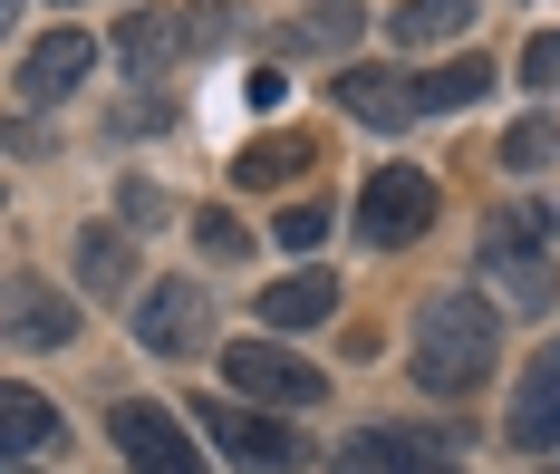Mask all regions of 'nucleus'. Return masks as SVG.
<instances>
[{"instance_id":"f257e3e1","label":"nucleus","mask_w":560,"mask_h":474,"mask_svg":"<svg viewBox=\"0 0 560 474\" xmlns=\"http://www.w3.org/2000/svg\"><path fill=\"white\" fill-rule=\"evenodd\" d=\"M493 358H503V320H493L474 291H435L425 310H416V388H425V397L483 388Z\"/></svg>"},{"instance_id":"f03ea898","label":"nucleus","mask_w":560,"mask_h":474,"mask_svg":"<svg viewBox=\"0 0 560 474\" xmlns=\"http://www.w3.org/2000/svg\"><path fill=\"white\" fill-rule=\"evenodd\" d=\"M541 233H551L541 213H493V223H483V242H474V252H483V281H493L512 310H551V262H541Z\"/></svg>"},{"instance_id":"7ed1b4c3","label":"nucleus","mask_w":560,"mask_h":474,"mask_svg":"<svg viewBox=\"0 0 560 474\" xmlns=\"http://www.w3.org/2000/svg\"><path fill=\"white\" fill-rule=\"evenodd\" d=\"M425 223H435V175L425 165H377L368 194H358V233L377 252H406V242H425Z\"/></svg>"},{"instance_id":"20e7f679","label":"nucleus","mask_w":560,"mask_h":474,"mask_svg":"<svg viewBox=\"0 0 560 474\" xmlns=\"http://www.w3.org/2000/svg\"><path fill=\"white\" fill-rule=\"evenodd\" d=\"M223 388L232 397H261V407H319V397H329V378H319L310 358H290L280 339H232L223 349Z\"/></svg>"},{"instance_id":"39448f33","label":"nucleus","mask_w":560,"mask_h":474,"mask_svg":"<svg viewBox=\"0 0 560 474\" xmlns=\"http://www.w3.org/2000/svg\"><path fill=\"white\" fill-rule=\"evenodd\" d=\"M203 436L223 446V465H252V474H290L300 465V436L271 426V416H252V407H232V397H203Z\"/></svg>"},{"instance_id":"423d86ee","label":"nucleus","mask_w":560,"mask_h":474,"mask_svg":"<svg viewBox=\"0 0 560 474\" xmlns=\"http://www.w3.org/2000/svg\"><path fill=\"white\" fill-rule=\"evenodd\" d=\"M107 426H116V446H126V465H136V474H203V455L184 446V426H174L155 397H116Z\"/></svg>"},{"instance_id":"0eeeda50","label":"nucleus","mask_w":560,"mask_h":474,"mask_svg":"<svg viewBox=\"0 0 560 474\" xmlns=\"http://www.w3.org/2000/svg\"><path fill=\"white\" fill-rule=\"evenodd\" d=\"M88 68H97V39H88V30H49V39H30V49H20V97H30V107H49V97H68Z\"/></svg>"},{"instance_id":"6e6552de","label":"nucleus","mask_w":560,"mask_h":474,"mask_svg":"<svg viewBox=\"0 0 560 474\" xmlns=\"http://www.w3.org/2000/svg\"><path fill=\"white\" fill-rule=\"evenodd\" d=\"M136 339H145L155 358H194V349H203V291H194V281H155Z\"/></svg>"},{"instance_id":"1a4fd4ad","label":"nucleus","mask_w":560,"mask_h":474,"mask_svg":"<svg viewBox=\"0 0 560 474\" xmlns=\"http://www.w3.org/2000/svg\"><path fill=\"white\" fill-rule=\"evenodd\" d=\"M116 59L136 68V88H155L174 59H194V30H184V10H136V20L116 30Z\"/></svg>"},{"instance_id":"9d476101","label":"nucleus","mask_w":560,"mask_h":474,"mask_svg":"<svg viewBox=\"0 0 560 474\" xmlns=\"http://www.w3.org/2000/svg\"><path fill=\"white\" fill-rule=\"evenodd\" d=\"M338 107L358 126H377V136H396V126H416V78H396V68H338Z\"/></svg>"},{"instance_id":"9b49d317","label":"nucleus","mask_w":560,"mask_h":474,"mask_svg":"<svg viewBox=\"0 0 560 474\" xmlns=\"http://www.w3.org/2000/svg\"><path fill=\"white\" fill-rule=\"evenodd\" d=\"M503 436H512V446H560V339L522 368V397H512Z\"/></svg>"},{"instance_id":"f8f14e48","label":"nucleus","mask_w":560,"mask_h":474,"mask_svg":"<svg viewBox=\"0 0 560 474\" xmlns=\"http://www.w3.org/2000/svg\"><path fill=\"white\" fill-rule=\"evenodd\" d=\"M329 310H338V271H319V262H300L290 281H271V291H261V320H271V330H290V339H300V330H319Z\"/></svg>"},{"instance_id":"ddd939ff","label":"nucleus","mask_w":560,"mask_h":474,"mask_svg":"<svg viewBox=\"0 0 560 474\" xmlns=\"http://www.w3.org/2000/svg\"><path fill=\"white\" fill-rule=\"evenodd\" d=\"M483 88H493V59H445V68H425L416 78V117H464V107H483Z\"/></svg>"},{"instance_id":"4468645a","label":"nucleus","mask_w":560,"mask_h":474,"mask_svg":"<svg viewBox=\"0 0 560 474\" xmlns=\"http://www.w3.org/2000/svg\"><path fill=\"white\" fill-rule=\"evenodd\" d=\"M68 330H78V310H68L49 281H30V271H20V281H10V339H20V349H58Z\"/></svg>"},{"instance_id":"2eb2a0df","label":"nucleus","mask_w":560,"mask_h":474,"mask_svg":"<svg viewBox=\"0 0 560 474\" xmlns=\"http://www.w3.org/2000/svg\"><path fill=\"white\" fill-rule=\"evenodd\" d=\"M310 165H319V146H310V136H252V146L232 155V184H252V194H271V184L310 175Z\"/></svg>"},{"instance_id":"dca6fc26","label":"nucleus","mask_w":560,"mask_h":474,"mask_svg":"<svg viewBox=\"0 0 560 474\" xmlns=\"http://www.w3.org/2000/svg\"><path fill=\"white\" fill-rule=\"evenodd\" d=\"M445 436H406V426H368V436H348L338 446V474H406L416 455H435Z\"/></svg>"},{"instance_id":"f3484780","label":"nucleus","mask_w":560,"mask_h":474,"mask_svg":"<svg viewBox=\"0 0 560 474\" xmlns=\"http://www.w3.org/2000/svg\"><path fill=\"white\" fill-rule=\"evenodd\" d=\"M49 436H58V407L39 388H10V397H0V455H10V465H30Z\"/></svg>"},{"instance_id":"a211bd4d","label":"nucleus","mask_w":560,"mask_h":474,"mask_svg":"<svg viewBox=\"0 0 560 474\" xmlns=\"http://www.w3.org/2000/svg\"><path fill=\"white\" fill-rule=\"evenodd\" d=\"M348 39H358V0H310V10L280 30V49H300V59H329Z\"/></svg>"},{"instance_id":"6ab92c4d","label":"nucleus","mask_w":560,"mask_h":474,"mask_svg":"<svg viewBox=\"0 0 560 474\" xmlns=\"http://www.w3.org/2000/svg\"><path fill=\"white\" fill-rule=\"evenodd\" d=\"M78 281H88V291H107V300L136 281V252H126L116 223H88V233H78Z\"/></svg>"},{"instance_id":"aec40b11","label":"nucleus","mask_w":560,"mask_h":474,"mask_svg":"<svg viewBox=\"0 0 560 474\" xmlns=\"http://www.w3.org/2000/svg\"><path fill=\"white\" fill-rule=\"evenodd\" d=\"M387 30L406 49H435V39H464L474 30V0H406V10H387Z\"/></svg>"},{"instance_id":"412c9836","label":"nucleus","mask_w":560,"mask_h":474,"mask_svg":"<svg viewBox=\"0 0 560 474\" xmlns=\"http://www.w3.org/2000/svg\"><path fill=\"white\" fill-rule=\"evenodd\" d=\"M503 165H512V175H551V165H560V117H551V107L503 126Z\"/></svg>"},{"instance_id":"4be33fe9","label":"nucleus","mask_w":560,"mask_h":474,"mask_svg":"<svg viewBox=\"0 0 560 474\" xmlns=\"http://www.w3.org/2000/svg\"><path fill=\"white\" fill-rule=\"evenodd\" d=\"M319 233H329V194H300V204H280V223H271V242L300 262V252H319Z\"/></svg>"},{"instance_id":"5701e85b","label":"nucleus","mask_w":560,"mask_h":474,"mask_svg":"<svg viewBox=\"0 0 560 474\" xmlns=\"http://www.w3.org/2000/svg\"><path fill=\"white\" fill-rule=\"evenodd\" d=\"M184 30H194V49H223L242 20H232V0H184Z\"/></svg>"},{"instance_id":"b1692460","label":"nucleus","mask_w":560,"mask_h":474,"mask_svg":"<svg viewBox=\"0 0 560 474\" xmlns=\"http://www.w3.org/2000/svg\"><path fill=\"white\" fill-rule=\"evenodd\" d=\"M194 242H203V252H213V262H242V252H252V233H242V223H232L223 204H213V213H203V223H194Z\"/></svg>"},{"instance_id":"393cba45","label":"nucleus","mask_w":560,"mask_h":474,"mask_svg":"<svg viewBox=\"0 0 560 474\" xmlns=\"http://www.w3.org/2000/svg\"><path fill=\"white\" fill-rule=\"evenodd\" d=\"M522 78H532V88H560V30H532V39H522Z\"/></svg>"},{"instance_id":"a878e982","label":"nucleus","mask_w":560,"mask_h":474,"mask_svg":"<svg viewBox=\"0 0 560 474\" xmlns=\"http://www.w3.org/2000/svg\"><path fill=\"white\" fill-rule=\"evenodd\" d=\"M116 204H126V223H155V213H165V194H155V184H136V175H126Z\"/></svg>"},{"instance_id":"bb28decb","label":"nucleus","mask_w":560,"mask_h":474,"mask_svg":"<svg viewBox=\"0 0 560 474\" xmlns=\"http://www.w3.org/2000/svg\"><path fill=\"white\" fill-rule=\"evenodd\" d=\"M242 97H252V107H280V97H290V78H280V68H252V88H242Z\"/></svg>"},{"instance_id":"cd10ccee","label":"nucleus","mask_w":560,"mask_h":474,"mask_svg":"<svg viewBox=\"0 0 560 474\" xmlns=\"http://www.w3.org/2000/svg\"><path fill=\"white\" fill-rule=\"evenodd\" d=\"M406 474H464V455H454V446H435V455H416Z\"/></svg>"},{"instance_id":"c85d7f7f","label":"nucleus","mask_w":560,"mask_h":474,"mask_svg":"<svg viewBox=\"0 0 560 474\" xmlns=\"http://www.w3.org/2000/svg\"><path fill=\"white\" fill-rule=\"evenodd\" d=\"M58 10H78V0H58Z\"/></svg>"},{"instance_id":"c756f323","label":"nucleus","mask_w":560,"mask_h":474,"mask_svg":"<svg viewBox=\"0 0 560 474\" xmlns=\"http://www.w3.org/2000/svg\"><path fill=\"white\" fill-rule=\"evenodd\" d=\"M10 474H30V465H10Z\"/></svg>"},{"instance_id":"7c9ffc66","label":"nucleus","mask_w":560,"mask_h":474,"mask_svg":"<svg viewBox=\"0 0 560 474\" xmlns=\"http://www.w3.org/2000/svg\"><path fill=\"white\" fill-rule=\"evenodd\" d=\"M551 474H560V465H551Z\"/></svg>"}]
</instances>
